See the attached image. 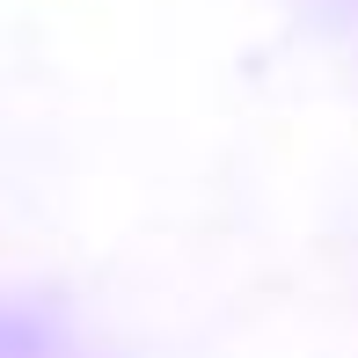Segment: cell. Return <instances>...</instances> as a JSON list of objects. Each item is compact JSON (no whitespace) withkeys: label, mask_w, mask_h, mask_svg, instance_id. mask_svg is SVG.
Segmentation results:
<instances>
[]
</instances>
